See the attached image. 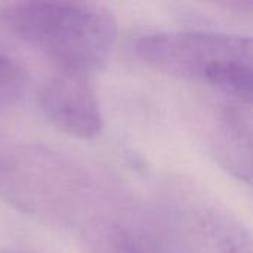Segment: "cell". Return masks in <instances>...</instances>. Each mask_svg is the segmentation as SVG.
<instances>
[{"instance_id": "1", "label": "cell", "mask_w": 253, "mask_h": 253, "mask_svg": "<svg viewBox=\"0 0 253 253\" xmlns=\"http://www.w3.org/2000/svg\"><path fill=\"white\" fill-rule=\"evenodd\" d=\"M0 24L61 71L84 76L105 65L117 40L114 15L95 3L16 1L0 9Z\"/></svg>"}, {"instance_id": "2", "label": "cell", "mask_w": 253, "mask_h": 253, "mask_svg": "<svg viewBox=\"0 0 253 253\" xmlns=\"http://www.w3.org/2000/svg\"><path fill=\"white\" fill-rule=\"evenodd\" d=\"M133 50L144 64L160 73L215 87L251 104V37L209 31H160L139 37Z\"/></svg>"}, {"instance_id": "3", "label": "cell", "mask_w": 253, "mask_h": 253, "mask_svg": "<svg viewBox=\"0 0 253 253\" xmlns=\"http://www.w3.org/2000/svg\"><path fill=\"white\" fill-rule=\"evenodd\" d=\"M90 191L82 168L44 147H19L0 156V197L40 221L73 224L83 215Z\"/></svg>"}, {"instance_id": "4", "label": "cell", "mask_w": 253, "mask_h": 253, "mask_svg": "<svg viewBox=\"0 0 253 253\" xmlns=\"http://www.w3.org/2000/svg\"><path fill=\"white\" fill-rule=\"evenodd\" d=\"M40 107L55 127L73 138L93 139L102 130V111L89 76L59 70L42 87Z\"/></svg>"}, {"instance_id": "5", "label": "cell", "mask_w": 253, "mask_h": 253, "mask_svg": "<svg viewBox=\"0 0 253 253\" xmlns=\"http://www.w3.org/2000/svg\"><path fill=\"white\" fill-rule=\"evenodd\" d=\"M27 84L25 70L12 58L0 55V108L15 104Z\"/></svg>"}, {"instance_id": "6", "label": "cell", "mask_w": 253, "mask_h": 253, "mask_svg": "<svg viewBox=\"0 0 253 253\" xmlns=\"http://www.w3.org/2000/svg\"><path fill=\"white\" fill-rule=\"evenodd\" d=\"M107 253H145L130 236L117 230L110 233L107 240Z\"/></svg>"}]
</instances>
